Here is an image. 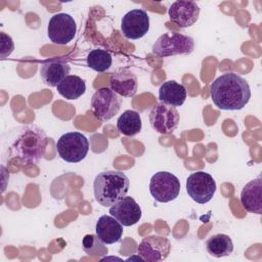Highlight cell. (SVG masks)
<instances>
[{"label": "cell", "instance_id": "1", "mask_svg": "<svg viewBox=\"0 0 262 262\" xmlns=\"http://www.w3.org/2000/svg\"><path fill=\"white\" fill-rule=\"evenodd\" d=\"M213 103L223 111H238L251 98V89L246 79L235 73H225L216 78L210 86Z\"/></svg>", "mask_w": 262, "mask_h": 262}, {"label": "cell", "instance_id": "2", "mask_svg": "<svg viewBox=\"0 0 262 262\" xmlns=\"http://www.w3.org/2000/svg\"><path fill=\"white\" fill-rule=\"evenodd\" d=\"M48 137L37 126H26L16 135L11 149L16 158L23 163H37L44 158Z\"/></svg>", "mask_w": 262, "mask_h": 262}, {"label": "cell", "instance_id": "3", "mask_svg": "<svg viewBox=\"0 0 262 262\" xmlns=\"http://www.w3.org/2000/svg\"><path fill=\"white\" fill-rule=\"evenodd\" d=\"M129 186V178L125 173L120 171L101 172L93 181L95 200L102 207H112L126 196Z\"/></svg>", "mask_w": 262, "mask_h": 262}, {"label": "cell", "instance_id": "4", "mask_svg": "<svg viewBox=\"0 0 262 262\" xmlns=\"http://www.w3.org/2000/svg\"><path fill=\"white\" fill-rule=\"evenodd\" d=\"M194 49L191 37L180 33H165L152 44L151 51L159 57H168L178 54L187 55Z\"/></svg>", "mask_w": 262, "mask_h": 262}, {"label": "cell", "instance_id": "5", "mask_svg": "<svg viewBox=\"0 0 262 262\" xmlns=\"http://www.w3.org/2000/svg\"><path fill=\"white\" fill-rule=\"evenodd\" d=\"M58 156L68 163H79L85 159L89 150L87 137L80 132L62 134L56 142Z\"/></svg>", "mask_w": 262, "mask_h": 262}, {"label": "cell", "instance_id": "6", "mask_svg": "<svg viewBox=\"0 0 262 262\" xmlns=\"http://www.w3.org/2000/svg\"><path fill=\"white\" fill-rule=\"evenodd\" d=\"M122 99L111 88L102 87L96 90L91 97V111L102 122L114 118L120 111Z\"/></svg>", "mask_w": 262, "mask_h": 262}, {"label": "cell", "instance_id": "7", "mask_svg": "<svg viewBox=\"0 0 262 262\" xmlns=\"http://www.w3.org/2000/svg\"><path fill=\"white\" fill-rule=\"evenodd\" d=\"M149 192L156 201L169 203L179 195L180 181L170 172H157L149 181Z\"/></svg>", "mask_w": 262, "mask_h": 262}, {"label": "cell", "instance_id": "8", "mask_svg": "<svg viewBox=\"0 0 262 262\" xmlns=\"http://www.w3.org/2000/svg\"><path fill=\"white\" fill-rule=\"evenodd\" d=\"M186 191L195 203L204 205L212 200L216 191V182L213 177L204 171L190 174L186 179Z\"/></svg>", "mask_w": 262, "mask_h": 262}, {"label": "cell", "instance_id": "9", "mask_svg": "<svg viewBox=\"0 0 262 262\" xmlns=\"http://www.w3.org/2000/svg\"><path fill=\"white\" fill-rule=\"evenodd\" d=\"M77 32V25L72 15L60 12L51 16L48 27L47 35L50 41L57 45H66L70 43Z\"/></svg>", "mask_w": 262, "mask_h": 262}, {"label": "cell", "instance_id": "10", "mask_svg": "<svg viewBox=\"0 0 262 262\" xmlns=\"http://www.w3.org/2000/svg\"><path fill=\"white\" fill-rule=\"evenodd\" d=\"M180 120L176 107L164 103H158L149 113L151 128L160 134H171L178 127Z\"/></svg>", "mask_w": 262, "mask_h": 262}, {"label": "cell", "instance_id": "11", "mask_svg": "<svg viewBox=\"0 0 262 262\" xmlns=\"http://www.w3.org/2000/svg\"><path fill=\"white\" fill-rule=\"evenodd\" d=\"M149 30V16L143 9L135 8L128 11L122 18L121 31L127 39L142 38Z\"/></svg>", "mask_w": 262, "mask_h": 262}, {"label": "cell", "instance_id": "12", "mask_svg": "<svg viewBox=\"0 0 262 262\" xmlns=\"http://www.w3.org/2000/svg\"><path fill=\"white\" fill-rule=\"evenodd\" d=\"M171 244L168 238L158 235L144 237L137 248L138 256L147 262L164 261L170 254Z\"/></svg>", "mask_w": 262, "mask_h": 262}, {"label": "cell", "instance_id": "13", "mask_svg": "<svg viewBox=\"0 0 262 262\" xmlns=\"http://www.w3.org/2000/svg\"><path fill=\"white\" fill-rule=\"evenodd\" d=\"M71 72L69 61L63 57H55L46 59L40 68V76L42 81L50 86L56 87Z\"/></svg>", "mask_w": 262, "mask_h": 262}, {"label": "cell", "instance_id": "14", "mask_svg": "<svg viewBox=\"0 0 262 262\" xmlns=\"http://www.w3.org/2000/svg\"><path fill=\"white\" fill-rule=\"evenodd\" d=\"M110 214L123 226H132L141 218V208L131 196H124L110 207Z\"/></svg>", "mask_w": 262, "mask_h": 262}, {"label": "cell", "instance_id": "15", "mask_svg": "<svg viewBox=\"0 0 262 262\" xmlns=\"http://www.w3.org/2000/svg\"><path fill=\"white\" fill-rule=\"evenodd\" d=\"M169 18L180 28L192 26L199 18L200 7L194 1H175L168 10Z\"/></svg>", "mask_w": 262, "mask_h": 262}, {"label": "cell", "instance_id": "16", "mask_svg": "<svg viewBox=\"0 0 262 262\" xmlns=\"http://www.w3.org/2000/svg\"><path fill=\"white\" fill-rule=\"evenodd\" d=\"M111 89L118 95L133 97L138 89V79L136 75L128 69H119L111 74Z\"/></svg>", "mask_w": 262, "mask_h": 262}, {"label": "cell", "instance_id": "17", "mask_svg": "<svg viewBox=\"0 0 262 262\" xmlns=\"http://www.w3.org/2000/svg\"><path fill=\"white\" fill-rule=\"evenodd\" d=\"M95 231L98 238L105 245L118 243L123 234V225L112 215H102L98 218Z\"/></svg>", "mask_w": 262, "mask_h": 262}, {"label": "cell", "instance_id": "18", "mask_svg": "<svg viewBox=\"0 0 262 262\" xmlns=\"http://www.w3.org/2000/svg\"><path fill=\"white\" fill-rule=\"evenodd\" d=\"M262 180L261 176L248 182L241 192V203L246 211L262 214Z\"/></svg>", "mask_w": 262, "mask_h": 262}, {"label": "cell", "instance_id": "19", "mask_svg": "<svg viewBox=\"0 0 262 262\" xmlns=\"http://www.w3.org/2000/svg\"><path fill=\"white\" fill-rule=\"evenodd\" d=\"M187 96L185 87L174 80L164 82L159 89V100L170 106H181Z\"/></svg>", "mask_w": 262, "mask_h": 262}, {"label": "cell", "instance_id": "20", "mask_svg": "<svg viewBox=\"0 0 262 262\" xmlns=\"http://www.w3.org/2000/svg\"><path fill=\"white\" fill-rule=\"evenodd\" d=\"M57 92L66 99H78L86 91L85 81L79 76L69 75L57 86Z\"/></svg>", "mask_w": 262, "mask_h": 262}, {"label": "cell", "instance_id": "21", "mask_svg": "<svg viewBox=\"0 0 262 262\" xmlns=\"http://www.w3.org/2000/svg\"><path fill=\"white\" fill-rule=\"evenodd\" d=\"M117 128L123 135L130 137L137 135L142 128L139 113L133 110L125 111L117 120Z\"/></svg>", "mask_w": 262, "mask_h": 262}, {"label": "cell", "instance_id": "22", "mask_svg": "<svg viewBox=\"0 0 262 262\" xmlns=\"http://www.w3.org/2000/svg\"><path fill=\"white\" fill-rule=\"evenodd\" d=\"M207 252L216 258L229 256L233 251V243L227 234L218 233L210 236L206 242Z\"/></svg>", "mask_w": 262, "mask_h": 262}, {"label": "cell", "instance_id": "23", "mask_svg": "<svg viewBox=\"0 0 262 262\" xmlns=\"http://www.w3.org/2000/svg\"><path fill=\"white\" fill-rule=\"evenodd\" d=\"M112 62L113 59L111 53L103 49H93L87 55V66L98 73L107 71L112 66Z\"/></svg>", "mask_w": 262, "mask_h": 262}, {"label": "cell", "instance_id": "24", "mask_svg": "<svg viewBox=\"0 0 262 262\" xmlns=\"http://www.w3.org/2000/svg\"><path fill=\"white\" fill-rule=\"evenodd\" d=\"M104 245L96 234H86L82 242L83 250L87 255L92 257L105 256L108 250Z\"/></svg>", "mask_w": 262, "mask_h": 262}, {"label": "cell", "instance_id": "25", "mask_svg": "<svg viewBox=\"0 0 262 262\" xmlns=\"http://www.w3.org/2000/svg\"><path fill=\"white\" fill-rule=\"evenodd\" d=\"M0 36H1V57L5 58L9 56L14 50V44L11 37L5 34L4 32H1Z\"/></svg>", "mask_w": 262, "mask_h": 262}]
</instances>
